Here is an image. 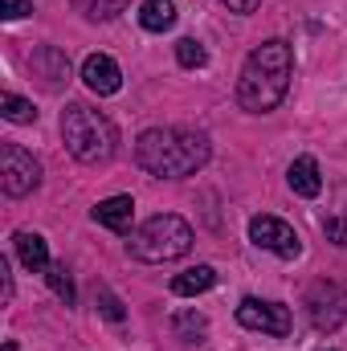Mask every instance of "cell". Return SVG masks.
Returning <instances> with one entry per match:
<instances>
[{
  "label": "cell",
  "mask_w": 347,
  "mask_h": 351,
  "mask_svg": "<svg viewBox=\"0 0 347 351\" xmlns=\"http://www.w3.org/2000/svg\"><path fill=\"white\" fill-rule=\"evenodd\" d=\"M250 241H254L258 250H270V254L286 258V262L302 254V237L294 233V225H286L282 217H270V213H258V217L250 221Z\"/></svg>",
  "instance_id": "7"
},
{
  "label": "cell",
  "mask_w": 347,
  "mask_h": 351,
  "mask_svg": "<svg viewBox=\"0 0 347 351\" xmlns=\"http://www.w3.org/2000/svg\"><path fill=\"white\" fill-rule=\"evenodd\" d=\"M344 221H347V213H344Z\"/></svg>",
  "instance_id": "27"
},
{
  "label": "cell",
  "mask_w": 347,
  "mask_h": 351,
  "mask_svg": "<svg viewBox=\"0 0 347 351\" xmlns=\"http://www.w3.org/2000/svg\"><path fill=\"white\" fill-rule=\"evenodd\" d=\"M0 302L4 306L12 302V269H8V258H0Z\"/></svg>",
  "instance_id": "24"
},
{
  "label": "cell",
  "mask_w": 347,
  "mask_h": 351,
  "mask_svg": "<svg viewBox=\"0 0 347 351\" xmlns=\"http://www.w3.org/2000/svg\"><path fill=\"white\" fill-rule=\"evenodd\" d=\"M12 245H16V258L25 269H33V274H45L49 269V241L41 237V233H33V229H21L16 237H12Z\"/></svg>",
  "instance_id": "12"
},
{
  "label": "cell",
  "mask_w": 347,
  "mask_h": 351,
  "mask_svg": "<svg viewBox=\"0 0 347 351\" xmlns=\"http://www.w3.org/2000/svg\"><path fill=\"white\" fill-rule=\"evenodd\" d=\"M45 282H49V290H53L66 306H74V278H70L66 262H53V265H49V269H45Z\"/></svg>",
  "instance_id": "19"
},
{
  "label": "cell",
  "mask_w": 347,
  "mask_h": 351,
  "mask_svg": "<svg viewBox=\"0 0 347 351\" xmlns=\"http://www.w3.org/2000/svg\"><path fill=\"white\" fill-rule=\"evenodd\" d=\"M29 74H33L45 90H53V94H58L62 86H70V78H74L70 58H66V49H58V45L33 49V53H29Z\"/></svg>",
  "instance_id": "9"
},
{
  "label": "cell",
  "mask_w": 347,
  "mask_h": 351,
  "mask_svg": "<svg viewBox=\"0 0 347 351\" xmlns=\"http://www.w3.org/2000/svg\"><path fill=\"white\" fill-rule=\"evenodd\" d=\"M290 78H294V49H290V41H282V37L261 41L258 49L246 58L241 78H237L241 110H250V114L278 110V102L290 90Z\"/></svg>",
  "instance_id": "2"
},
{
  "label": "cell",
  "mask_w": 347,
  "mask_h": 351,
  "mask_svg": "<svg viewBox=\"0 0 347 351\" xmlns=\"http://www.w3.org/2000/svg\"><path fill=\"white\" fill-rule=\"evenodd\" d=\"M4 351H16V343H4Z\"/></svg>",
  "instance_id": "26"
},
{
  "label": "cell",
  "mask_w": 347,
  "mask_h": 351,
  "mask_svg": "<svg viewBox=\"0 0 347 351\" xmlns=\"http://www.w3.org/2000/svg\"><path fill=\"white\" fill-rule=\"evenodd\" d=\"M139 25H143L147 33H164V29H172L176 25V4L172 0H143V8H139Z\"/></svg>",
  "instance_id": "15"
},
{
  "label": "cell",
  "mask_w": 347,
  "mask_h": 351,
  "mask_svg": "<svg viewBox=\"0 0 347 351\" xmlns=\"http://www.w3.org/2000/svg\"><path fill=\"white\" fill-rule=\"evenodd\" d=\"M33 12V0H0V16L4 21H21Z\"/></svg>",
  "instance_id": "23"
},
{
  "label": "cell",
  "mask_w": 347,
  "mask_h": 351,
  "mask_svg": "<svg viewBox=\"0 0 347 351\" xmlns=\"http://www.w3.org/2000/svg\"><path fill=\"white\" fill-rule=\"evenodd\" d=\"M86 21H115L119 12L131 8V0H70Z\"/></svg>",
  "instance_id": "16"
},
{
  "label": "cell",
  "mask_w": 347,
  "mask_h": 351,
  "mask_svg": "<svg viewBox=\"0 0 347 351\" xmlns=\"http://www.w3.org/2000/svg\"><path fill=\"white\" fill-rule=\"evenodd\" d=\"M41 184V164L33 160V152H25L21 143H4L0 147V188L4 196H29Z\"/></svg>",
  "instance_id": "6"
},
{
  "label": "cell",
  "mask_w": 347,
  "mask_h": 351,
  "mask_svg": "<svg viewBox=\"0 0 347 351\" xmlns=\"http://www.w3.org/2000/svg\"><path fill=\"white\" fill-rule=\"evenodd\" d=\"M62 139H66V152L78 164H106L119 147L115 123L86 102H70L62 110Z\"/></svg>",
  "instance_id": "3"
},
{
  "label": "cell",
  "mask_w": 347,
  "mask_h": 351,
  "mask_svg": "<svg viewBox=\"0 0 347 351\" xmlns=\"http://www.w3.org/2000/svg\"><path fill=\"white\" fill-rule=\"evenodd\" d=\"M172 331L180 335V339H188V343H200L204 331H208V323H204V315H196V311H176Z\"/></svg>",
  "instance_id": "17"
},
{
  "label": "cell",
  "mask_w": 347,
  "mask_h": 351,
  "mask_svg": "<svg viewBox=\"0 0 347 351\" xmlns=\"http://www.w3.org/2000/svg\"><path fill=\"white\" fill-rule=\"evenodd\" d=\"M98 311H102V315H106L110 323H123V319H127L123 302H119V298H115V294H110L106 286H98Z\"/></svg>",
  "instance_id": "21"
},
{
  "label": "cell",
  "mask_w": 347,
  "mask_h": 351,
  "mask_svg": "<svg viewBox=\"0 0 347 351\" xmlns=\"http://www.w3.org/2000/svg\"><path fill=\"white\" fill-rule=\"evenodd\" d=\"M90 217L110 229V233H131V221H135V200L131 196H110V200H98L90 208Z\"/></svg>",
  "instance_id": "11"
},
{
  "label": "cell",
  "mask_w": 347,
  "mask_h": 351,
  "mask_svg": "<svg viewBox=\"0 0 347 351\" xmlns=\"http://www.w3.org/2000/svg\"><path fill=\"white\" fill-rule=\"evenodd\" d=\"M0 114L8 119V123H37V110H33V102L29 98H16V94H0Z\"/></svg>",
  "instance_id": "18"
},
{
  "label": "cell",
  "mask_w": 347,
  "mask_h": 351,
  "mask_svg": "<svg viewBox=\"0 0 347 351\" xmlns=\"http://www.w3.org/2000/svg\"><path fill=\"white\" fill-rule=\"evenodd\" d=\"M221 4H229L233 12H254V8H258L261 0H221Z\"/></svg>",
  "instance_id": "25"
},
{
  "label": "cell",
  "mask_w": 347,
  "mask_h": 351,
  "mask_svg": "<svg viewBox=\"0 0 347 351\" xmlns=\"http://www.w3.org/2000/svg\"><path fill=\"white\" fill-rule=\"evenodd\" d=\"M82 82H86L94 94H119V86H123V70H119L115 58L90 53L86 62H82Z\"/></svg>",
  "instance_id": "10"
},
{
  "label": "cell",
  "mask_w": 347,
  "mask_h": 351,
  "mask_svg": "<svg viewBox=\"0 0 347 351\" xmlns=\"http://www.w3.org/2000/svg\"><path fill=\"white\" fill-rule=\"evenodd\" d=\"M286 184H290V192L294 196H319L323 192V176H319V164L311 160V156H298L294 164H290V172H286Z\"/></svg>",
  "instance_id": "13"
},
{
  "label": "cell",
  "mask_w": 347,
  "mask_h": 351,
  "mask_svg": "<svg viewBox=\"0 0 347 351\" xmlns=\"http://www.w3.org/2000/svg\"><path fill=\"white\" fill-rule=\"evenodd\" d=\"M213 156V143L204 131L192 127H152L135 139V164L160 180H184L196 176Z\"/></svg>",
  "instance_id": "1"
},
{
  "label": "cell",
  "mask_w": 347,
  "mask_h": 351,
  "mask_svg": "<svg viewBox=\"0 0 347 351\" xmlns=\"http://www.w3.org/2000/svg\"><path fill=\"white\" fill-rule=\"evenodd\" d=\"M323 233H327L331 245H347V221L344 217H327L323 221Z\"/></svg>",
  "instance_id": "22"
},
{
  "label": "cell",
  "mask_w": 347,
  "mask_h": 351,
  "mask_svg": "<svg viewBox=\"0 0 347 351\" xmlns=\"http://www.w3.org/2000/svg\"><path fill=\"white\" fill-rule=\"evenodd\" d=\"M237 323L250 327V331H261V335H274V339L290 335V327H294V319L282 302H261V298H241Z\"/></svg>",
  "instance_id": "8"
},
{
  "label": "cell",
  "mask_w": 347,
  "mask_h": 351,
  "mask_svg": "<svg viewBox=\"0 0 347 351\" xmlns=\"http://www.w3.org/2000/svg\"><path fill=\"white\" fill-rule=\"evenodd\" d=\"M213 286H217V269H213V265H192V269H184V274L172 278V294H180V298L204 294V290H213Z\"/></svg>",
  "instance_id": "14"
},
{
  "label": "cell",
  "mask_w": 347,
  "mask_h": 351,
  "mask_svg": "<svg viewBox=\"0 0 347 351\" xmlns=\"http://www.w3.org/2000/svg\"><path fill=\"white\" fill-rule=\"evenodd\" d=\"M176 62H180L184 70H200V66L208 62V49H204L196 37H180V41H176Z\"/></svg>",
  "instance_id": "20"
},
{
  "label": "cell",
  "mask_w": 347,
  "mask_h": 351,
  "mask_svg": "<svg viewBox=\"0 0 347 351\" xmlns=\"http://www.w3.org/2000/svg\"><path fill=\"white\" fill-rule=\"evenodd\" d=\"M307 315H311V327L331 335L347 323V286L339 282H315L307 290Z\"/></svg>",
  "instance_id": "5"
},
{
  "label": "cell",
  "mask_w": 347,
  "mask_h": 351,
  "mask_svg": "<svg viewBox=\"0 0 347 351\" xmlns=\"http://www.w3.org/2000/svg\"><path fill=\"white\" fill-rule=\"evenodd\" d=\"M192 241H196V237H192V225H188L184 217H176V213H160V217L143 221V225L131 233L127 250H131V258H139V262L164 265V262L184 258V254L192 250Z\"/></svg>",
  "instance_id": "4"
}]
</instances>
